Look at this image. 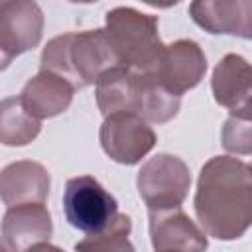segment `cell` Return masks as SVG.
<instances>
[{"label":"cell","instance_id":"obj_9","mask_svg":"<svg viewBox=\"0 0 252 252\" xmlns=\"http://www.w3.org/2000/svg\"><path fill=\"white\" fill-rule=\"evenodd\" d=\"M53 234L51 215L45 203L8 207L2 219V246L8 252L47 248Z\"/></svg>","mask_w":252,"mask_h":252},{"label":"cell","instance_id":"obj_18","mask_svg":"<svg viewBox=\"0 0 252 252\" xmlns=\"http://www.w3.org/2000/svg\"><path fill=\"white\" fill-rule=\"evenodd\" d=\"M220 142H222V148L230 154H236V156L252 154V120L230 116L222 126Z\"/></svg>","mask_w":252,"mask_h":252},{"label":"cell","instance_id":"obj_20","mask_svg":"<svg viewBox=\"0 0 252 252\" xmlns=\"http://www.w3.org/2000/svg\"><path fill=\"white\" fill-rule=\"evenodd\" d=\"M152 8H171V6H177L181 0H140Z\"/></svg>","mask_w":252,"mask_h":252},{"label":"cell","instance_id":"obj_15","mask_svg":"<svg viewBox=\"0 0 252 252\" xmlns=\"http://www.w3.org/2000/svg\"><path fill=\"white\" fill-rule=\"evenodd\" d=\"M252 77V65L238 53H226L215 67L211 77V89L217 104L230 110L244 93Z\"/></svg>","mask_w":252,"mask_h":252},{"label":"cell","instance_id":"obj_2","mask_svg":"<svg viewBox=\"0 0 252 252\" xmlns=\"http://www.w3.org/2000/svg\"><path fill=\"white\" fill-rule=\"evenodd\" d=\"M96 106L102 116L132 112L154 124H165L177 116L181 94L171 91L158 71H136L116 65L100 75L94 85Z\"/></svg>","mask_w":252,"mask_h":252},{"label":"cell","instance_id":"obj_21","mask_svg":"<svg viewBox=\"0 0 252 252\" xmlns=\"http://www.w3.org/2000/svg\"><path fill=\"white\" fill-rule=\"evenodd\" d=\"M67 2H73V4H91V2H98V0H67Z\"/></svg>","mask_w":252,"mask_h":252},{"label":"cell","instance_id":"obj_17","mask_svg":"<svg viewBox=\"0 0 252 252\" xmlns=\"http://www.w3.org/2000/svg\"><path fill=\"white\" fill-rule=\"evenodd\" d=\"M132 230V219L128 215L118 213L102 230L94 234H87L81 242L75 244L77 250L91 252H134L132 242L128 240Z\"/></svg>","mask_w":252,"mask_h":252},{"label":"cell","instance_id":"obj_19","mask_svg":"<svg viewBox=\"0 0 252 252\" xmlns=\"http://www.w3.org/2000/svg\"><path fill=\"white\" fill-rule=\"evenodd\" d=\"M228 112H230V116H240V118H250L252 120V77H250L244 93L240 94L238 102Z\"/></svg>","mask_w":252,"mask_h":252},{"label":"cell","instance_id":"obj_14","mask_svg":"<svg viewBox=\"0 0 252 252\" xmlns=\"http://www.w3.org/2000/svg\"><path fill=\"white\" fill-rule=\"evenodd\" d=\"M75 91L65 77L39 69V73L24 85L20 98L33 116L45 120L63 114L71 106Z\"/></svg>","mask_w":252,"mask_h":252},{"label":"cell","instance_id":"obj_16","mask_svg":"<svg viewBox=\"0 0 252 252\" xmlns=\"http://www.w3.org/2000/svg\"><path fill=\"white\" fill-rule=\"evenodd\" d=\"M41 120L33 116L20 96H8L0 104V142L4 146H28L37 138Z\"/></svg>","mask_w":252,"mask_h":252},{"label":"cell","instance_id":"obj_1","mask_svg":"<svg viewBox=\"0 0 252 252\" xmlns=\"http://www.w3.org/2000/svg\"><path fill=\"white\" fill-rule=\"evenodd\" d=\"M193 207L207 236L240 238L252 226V165L230 156L211 158L199 171Z\"/></svg>","mask_w":252,"mask_h":252},{"label":"cell","instance_id":"obj_12","mask_svg":"<svg viewBox=\"0 0 252 252\" xmlns=\"http://www.w3.org/2000/svg\"><path fill=\"white\" fill-rule=\"evenodd\" d=\"M158 73L171 91L183 94L203 81L207 73L205 51L193 39H177L165 45V53Z\"/></svg>","mask_w":252,"mask_h":252},{"label":"cell","instance_id":"obj_3","mask_svg":"<svg viewBox=\"0 0 252 252\" xmlns=\"http://www.w3.org/2000/svg\"><path fill=\"white\" fill-rule=\"evenodd\" d=\"M120 65L106 30L69 32L55 35L41 51L39 69L65 77L75 89L96 85L100 75Z\"/></svg>","mask_w":252,"mask_h":252},{"label":"cell","instance_id":"obj_5","mask_svg":"<svg viewBox=\"0 0 252 252\" xmlns=\"http://www.w3.org/2000/svg\"><path fill=\"white\" fill-rule=\"evenodd\" d=\"M136 187L148 209L181 207L191 189V173L181 158L158 154L140 167Z\"/></svg>","mask_w":252,"mask_h":252},{"label":"cell","instance_id":"obj_6","mask_svg":"<svg viewBox=\"0 0 252 252\" xmlns=\"http://www.w3.org/2000/svg\"><path fill=\"white\" fill-rule=\"evenodd\" d=\"M63 213L71 226L94 234L118 215V201L94 177L79 175L65 183Z\"/></svg>","mask_w":252,"mask_h":252},{"label":"cell","instance_id":"obj_11","mask_svg":"<svg viewBox=\"0 0 252 252\" xmlns=\"http://www.w3.org/2000/svg\"><path fill=\"white\" fill-rule=\"evenodd\" d=\"M189 16L209 33L252 39V0H191Z\"/></svg>","mask_w":252,"mask_h":252},{"label":"cell","instance_id":"obj_4","mask_svg":"<svg viewBox=\"0 0 252 252\" xmlns=\"http://www.w3.org/2000/svg\"><path fill=\"white\" fill-rule=\"evenodd\" d=\"M104 24L120 65L148 73L159 69L165 45L159 37L158 16L118 6L106 12Z\"/></svg>","mask_w":252,"mask_h":252},{"label":"cell","instance_id":"obj_10","mask_svg":"<svg viewBox=\"0 0 252 252\" xmlns=\"http://www.w3.org/2000/svg\"><path fill=\"white\" fill-rule=\"evenodd\" d=\"M150 217V238L152 246L158 252L183 250V252H201L207 250V232L199 228L181 207L171 209H148Z\"/></svg>","mask_w":252,"mask_h":252},{"label":"cell","instance_id":"obj_8","mask_svg":"<svg viewBox=\"0 0 252 252\" xmlns=\"http://www.w3.org/2000/svg\"><path fill=\"white\" fill-rule=\"evenodd\" d=\"M43 12L35 0H0V53L2 69L10 61L39 45Z\"/></svg>","mask_w":252,"mask_h":252},{"label":"cell","instance_id":"obj_13","mask_svg":"<svg viewBox=\"0 0 252 252\" xmlns=\"http://www.w3.org/2000/svg\"><path fill=\"white\" fill-rule=\"evenodd\" d=\"M49 171L32 159L8 163L0 173V197L6 207L45 203L49 195Z\"/></svg>","mask_w":252,"mask_h":252},{"label":"cell","instance_id":"obj_7","mask_svg":"<svg viewBox=\"0 0 252 252\" xmlns=\"http://www.w3.org/2000/svg\"><path fill=\"white\" fill-rule=\"evenodd\" d=\"M98 138L104 154L122 165L142 161L158 142L148 120L132 112H114L104 116Z\"/></svg>","mask_w":252,"mask_h":252}]
</instances>
